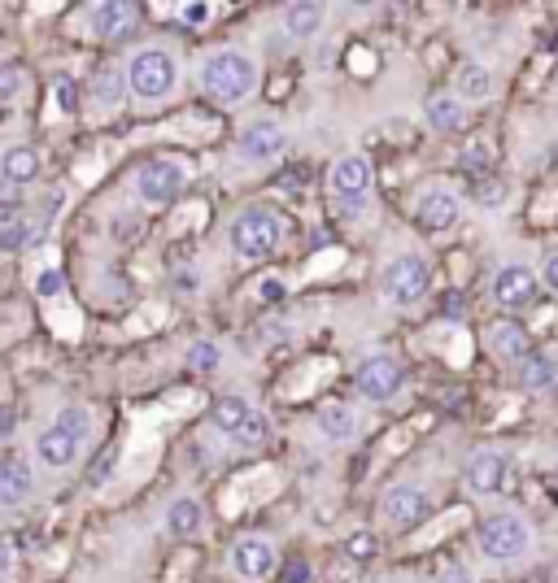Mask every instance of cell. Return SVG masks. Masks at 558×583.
Listing matches in <instances>:
<instances>
[{
    "label": "cell",
    "mask_w": 558,
    "mask_h": 583,
    "mask_svg": "<svg viewBox=\"0 0 558 583\" xmlns=\"http://www.w3.org/2000/svg\"><path fill=\"white\" fill-rule=\"evenodd\" d=\"M201 87H205L210 100H218V105H240V100H249L253 87H258V66H253V57H245L240 48H223V52L205 57V66H201Z\"/></svg>",
    "instance_id": "obj_1"
},
{
    "label": "cell",
    "mask_w": 558,
    "mask_h": 583,
    "mask_svg": "<svg viewBox=\"0 0 558 583\" xmlns=\"http://www.w3.org/2000/svg\"><path fill=\"white\" fill-rule=\"evenodd\" d=\"M179 83V66L166 48H140L131 61H127V92L144 105L153 100H166Z\"/></svg>",
    "instance_id": "obj_2"
},
{
    "label": "cell",
    "mask_w": 558,
    "mask_h": 583,
    "mask_svg": "<svg viewBox=\"0 0 558 583\" xmlns=\"http://www.w3.org/2000/svg\"><path fill=\"white\" fill-rule=\"evenodd\" d=\"M280 236H284L280 218H275L271 210H262V205H249V210H240V214L231 218V227H227L231 253H236V258H245V262L271 258V253H275V245H280Z\"/></svg>",
    "instance_id": "obj_3"
},
{
    "label": "cell",
    "mask_w": 558,
    "mask_h": 583,
    "mask_svg": "<svg viewBox=\"0 0 558 583\" xmlns=\"http://www.w3.org/2000/svg\"><path fill=\"white\" fill-rule=\"evenodd\" d=\"M533 549V532L515 514H494L480 523V554L489 562H520Z\"/></svg>",
    "instance_id": "obj_4"
},
{
    "label": "cell",
    "mask_w": 558,
    "mask_h": 583,
    "mask_svg": "<svg viewBox=\"0 0 558 583\" xmlns=\"http://www.w3.org/2000/svg\"><path fill=\"white\" fill-rule=\"evenodd\" d=\"M183 183H188V166L175 162V157H153V162H144V166L135 170V192H140V201H149V205L175 201V197L183 192Z\"/></svg>",
    "instance_id": "obj_5"
},
{
    "label": "cell",
    "mask_w": 558,
    "mask_h": 583,
    "mask_svg": "<svg viewBox=\"0 0 558 583\" xmlns=\"http://www.w3.org/2000/svg\"><path fill=\"white\" fill-rule=\"evenodd\" d=\"M432 288V271L424 258H397L389 271H384V291L397 300V305H419Z\"/></svg>",
    "instance_id": "obj_6"
},
{
    "label": "cell",
    "mask_w": 558,
    "mask_h": 583,
    "mask_svg": "<svg viewBox=\"0 0 558 583\" xmlns=\"http://www.w3.org/2000/svg\"><path fill=\"white\" fill-rule=\"evenodd\" d=\"M236 148H240L245 162L266 166V162H280V157H284V148H288V131L275 127V122H249V127L240 131Z\"/></svg>",
    "instance_id": "obj_7"
},
{
    "label": "cell",
    "mask_w": 558,
    "mask_h": 583,
    "mask_svg": "<svg viewBox=\"0 0 558 583\" xmlns=\"http://www.w3.org/2000/svg\"><path fill=\"white\" fill-rule=\"evenodd\" d=\"M367 188H371V162H367V157H341V162L332 166V192L345 201L349 214L363 210Z\"/></svg>",
    "instance_id": "obj_8"
},
{
    "label": "cell",
    "mask_w": 558,
    "mask_h": 583,
    "mask_svg": "<svg viewBox=\"0 0 558 583\" xmlns=\"http://www.w3.org/2000/svg\"><path fill=\"white\" fill-rule=\"evenodd\" d=\"M402 383H406V370L393 357H367L358 366V392L367 401H389V396H397Z\"/></svg>",
    "instance_id": "obj_9"
},
{
    "label": "cell",
    "mask_w": 558,
    "mask_h": 583,
    "mask_svg": "<svg viewBox=\"0 0 558 583\" xmlns=\"http://www.w3.org/2000/svg\"><path fill=\"white\" fill-rule=\"evenodd\" d=\"M227 562H231V571H236L240 580L258 583L275 571V549H271L266 536H240V540L231 545V558H227Z\"/></svg>",
    "instance_id": "obj_10"
},
{
    "label": "cell",
    "mask_w": 558,
    "mask_h": 583,
    "mask_svg": "<svg viewBox=\"0 0 558 583\" xmlns=\"http://www.w3.org/2000/svg\"><path fill=\"white\" fill-rule=\"evenodd\" d=\"M35 492L31 462L17 449H0V505H22Z\"/></svg>",
    "instance_id": "obj_11"
},
{
    "label": "cell",
    "mask_w": 558,
    "mask_h": 583,
    "mask_svg": "<svg viewBox=\"0 0 558 583\" xmlns=\"http://www.w3.org/2000/svg\"><path fill=\"white\" fill-rule=\"evenodd\" d=\"M463 479H467V488H472L476 497H489V492H498V488L507 484V457H502L498 449H476V453L467 457Z\"/></svg>",
    "instance_id": "obj_12"
},
{
    "label": "cell",
    "mask_w": 558,
    "mask_h": 583,
    "mask_svg": "<svg viewBox=\"0 0 558 583\" xmlns=\"http://www.w3.org/2000/svg\"><path fill=\"white\" fill-rule=\"evenodd\" d=\"M384 519L397 527V532H411V527H419L424 519H428V497L419 492V488H389V497H384Z\"/></svg>",
    "instance_id": "obj_13"
},
{
    "label": "cell",
    "mask_w": 558,
    "mask_h": 583,
    "mask_svg": "<svg viewBox=\"0 0 558 583\" xmlns=\"http://www.w3.org/2000/svg\"><path fill=\"white\" fill-rule=\"evenodd\" d=\"M87 26H92L96 39H122V35H131V26H135V4H122V0L92 4V9H87Z\"/></svg>",
    "instance_id": "obj_14"
},
{
    "label": "cell",
    "mask_w": 558,
    "mask_h": 583,
    "mask_svg": "<svg viewBox=\"0 0 558 583\" xmlns=\"http://www.w3.org/2000/svg\"><path fill=\"white\" fill-rule=\"evenodd\" d=\"M494 300L507 305V309L533 305V300H537V275H533L529 266H507V271H498V279H494Z\"/></svg>",
    "instance_id": "obj_15"
},
{
    "label": "cell",
    "mask_w": 558,
    "mask_h": 583,
    "mask_svg": "<svg viewBox=\"0 0 558 583\" xmlns=\"http://www.w3.org/2000/svg\"><path fill=\"white\" fill-rule=\"evenodd\" d=\"M415 218H419V227H424L428 236L450 231V227L459 223V197H454V192H446V188H432V192L419 201Z\"/></svg>",
    "instance_id": "obj_16"
},
{
    "label": "cell",
    "mask_w": 558,
    "mask_h": 583,
    "mask_svg": "<svg viewBox=\"0 0 558 583\" xmlns=\"http://www.w3.org/2000/svg\"><path fill=\"white\" fill-rule=\"evenodd\" d=\"M0 179H4L9 188L35 183V179H39V153H35L31 144H9V148L0 153Z\"/></svg>",
    "instance_id": "obj_17"
},
{
    "label": "cell",
    "mask_w": 558,
    "mask_h": 583,
    "mask_svg": "<svg viewBox=\"0 0 558 583\" xmlns=\"http://www.w3.org/2000/svg\"><path fill=\"white\" fill-rule=\"evenodd\" d=\"M79 440H70L61 427H44L39 431V440H35V457L44 462V466H52V471H66L74 457H79Z\"/></svg>",
    "instance_id": "obj_18"
},
{
    "label": "cell",
    "mask_w": 558,
    "mask_h": 583,
    "mask_svg": "<svg viewBox=\"0 0 558 583\" xmlns=\"http://www.w3.org/2000/svg\"><path fill=\"white\" fill-rule=\"evenodd\" d=\"M323 17H328V9H323V4H310V0L284 4V13H280V22H284V31H288L293 39H314V35L323 31Z\"/></svg>",
    "instance_id": "obj_19"
},
{
    "label": "cell",
    "mask_w": 558,
    "mask_h": 583,
    "mask_svg": "<svg viewBox=\"0 0 558 583\" xmlns=\"http://www.w3.org/2000/svg\"><path fill=\"white\" fill-rule=\"evenodd\" d=\"M515 366H520V383L529 392H550V388H558V357H550V353H524Z\"/></svg>",
    "instance_id": "obj_20"
},
{
    "label": "cell",
    "mask_w": 558,
    "mask_h": 583,
    "mask_svg": "<svg viewBox=\"0 0 558 583\" xmlns=\"http://www.w3.org/2000/svg\"><path fill=\"white\" fill-rule=\"evenodd\" d=\"M319 431H323L328 440L345 444V440H354V431H358V414H354L345 401H328V405L319 409Z\"/></svg>",
    "instance_id": "obj_21"
},
{
    "label": "cell",
    "mask_w": 558,
    "mask_h": 583,
    "mask_svg": "<svg viewBox=\"0 0 558 583\" xmlns=\"http://www.w3.org/2000/svg\"><path fill=\"white\" fill-rule=\"evenodd\" d=\"M201 523H205V510H201L197 497H179V501H170V510H166V532H170V536L188 540V536L201 532Z\"/></svg>",
    "instance_id": "obj_22"
},
{
    "label": "cell",
    "mask_w": 558,
    "mask_h": 583,
    "mask_svg": "<svg viewBox=\"0 0 558 583\" xmlns=\"http://www.w3.org/2000/svg\"><path fill=\"white\" fill-rule=\"evenodd\" d=\"M428 122H432L437 131H463V127H467V105H463L454 92H437V96L428 100Z\"/></svg>",
    "instance_id": "obj_23"
},
{
    "label": "cell",
    "mask_w": 558,
    "mask_h": 583,
    "mask_svg": "<svg viewBox=\"0 0 558 583\" xmlns=\"http://www.w3.org/2000/svg\"><path fill=\"white\" fill-rule=\"evenodd\" d=\"M489 344H494V353H498L502 361H520L524 353H533V348H529V331H524L520 322H498L494 335H489Z\"/></svg>",
    "instance_id": "obj_24"
},
{
    "label": "cell",
    "mask_w": 558,
    "mask_h": 583,
    "mask_svg": "<svg viewBox=\"0 0 558 583\" xmlns=\"http://www.w3.org/2000/svg\"><path fill=\"white\" fill-rule=\"evenodd\" d=\"M253 414V405L245 401V396H223V401H214V409H210V423L218 427V431H227V436H236L240 427H245V418Z\"/></svg>",
    "instance_id": "obj_25"
},
{
    "label": "cell",
    "mask_w": 558,
    "mask_h": 583,
    "mask_svg": "<svg viewBox=\"0 0 558 583\" xmlns=\"http://www.w3.org/2000/svg\"><path fill=\"white\" fill-rule=\"evenodd\" d=\"M485 96H494V74L485 66H463L459 70V100L467 105V100H485Z\"/></svg>",
    "instance_id": "obj_26"
},
{
    "label": "cell",
    "mask_w": 558,
    "mask_h": 583,
    "mask_svg": "<svg viewBox=\"0 0 558 583\" xmlns=\"http://www.w3.org/2000/svg\"><path fill=\"white\" fill-rule=\"evenodd\" d=\"M87 96H92L96 109H114V105H122V74H118V70H100V74L92 79Z\"/></svg>",
    "instance_id": "obj_27"
},
{
    "label": "cell",
    "mask_w": 558,
    "mask_h": 583,
    "mask_svg": "<svg viewBox=\"0 0 558 583\" xmlns=\"http://www.w3.org/2000/svg\"><path fill=\"white\" fill-rule=\"evenodd\" d=\"M26 245H31V223H26L17 210L0 214V253H17V249H26Z\"/></svg>",
    "instance_id": "obj_28"
},
{
    "label": "cell",
    "mask_w": 558,
    "mask_h": 583,
    "mask_svg": "<svg viewBox=\"0 0 558 583\" xmlns=\"http://www.w3.org/2000/svg\"><path fill=\"white\" fill-rule=\"evenodd\" d=\"M52 427H61L70 440H87V431H92V409L87 405H61V414H57V423Z\"/></svg>",
    "instance_id": "obj_29"
},
{
    "label": "cell",
    "mask_w": 558,
    "mask_h": 583,
    "mask_svg": "<svg viewBox=\"0 0 558 583\" xmlns=\"http://www.w3.org/2000/svg\"><path fill=\"white\" fill-rule=\"evenodd\" d=\"M22 87H26V70L22 66H0V105L22 100Z\"/></svg>",
    "instance_id": "obj_30"
},
{
    "label": "cell",
    "mask_w": 558,
    "mask_h": 583,
    "mask_svg": "<svg viewBox=\"0 0 558 583\" xmlns=\"http://www.w3.org/2000/svg\"><path fill=\"white\" fill-rule=\"evenodd\" d=\"M266 436H271V427H266V418L253 409V414L245 418V427L236 431V444H245V449H258V444H266Z\"/></svg>",
    "instance_id": "obj_31"
},
{
    "label": "cell",
    "mask_w": 558,
    "mask_h": 583,
    "mask_svg": "<svg viewBox=\"0 0 558 583\" xmlns=\"http://www.w3.org/2000/svg\"><path fill=\"white\" fill-rule=\"evenodd\" d=\"M218 361H223V353H218V344H210V340H201V344L188 348V366H192V370H218Z\"/></svg>",
    "instance_id": "obj_32"
},
{
    "label": "cell",
    "mask_w": 558,
    "mask_h": 583,
    "mask_svg": "<svg viewBox=\"0 0 558 583\" xmlns=\"http://www.w3.org/2000/svg\"><path fill=\"white\" fill-rule=\"evenodd\" d=\"M52 92H57V109H61V114H74V109H79V83H74L70 74H57V79H52Z\"/></svg>",
    "instance_id": "obj_33"
},
{
    "label": "cell",
    "mask_w": 558,
    "mask_h": 583,
    "mask_svg": "<svg viewBox=\"0 0 558 583\" xmlns=\"http://www.w3.org/2000/svg\"><path fill=\"white\" fill-rule=\"evenodd\" d=\"M349 558H358V562H371V558H376V536H371V532H358V536H349Z\"/></svg>",
    "instance_id": "obj_34"
},
{
    "label": "cell",
    "mask_w": 558,
    "mask_h": 583,
    "mask_svg": "<svg viewBox=\"0 0 558 583\" xmlns=\"http://www.w3.org/2000/svg\"><path fill=\"white\" fill-rule=\"evenodd\" d=\"M35 291H39V296H61V291H66V275H61V271H44V275L35 279Z\"/></svg>",
    "instance_id": "obj_35"
},
{
    "label": "cell",
    "mask_w": 558,
    "mask_h": 583,
    "mask_svg": "<svg viewBox=\"0 0 558 583\" xmlns=\"http://www.w3.org/2000/svg\"><path fill=\"white\" fill-rule=\"evenodd\" d=\"M114 462H118V449H109L96 466H92V488H100V484H109V475H114Z\"/></svg>",
    "instance_id": "obj_36"
},
{
    "label": "cell",
    "mask_w": 558,
    "mask_h": 583,
    "mask_svg": "<svg viewBox=\"0 0 558 583\" xmlns=\"http://www.w3.org/2000/svg\"><path fill=\"white\" fill-rule=\"evenodd\" d=\"M179 17H183L188 26H201V22L210 17V4H183V9H179Z\"/></svg>",
    "instance_id": "obj_37"
},
{
    "label": "cell",
    "mask_w": 558,
    "mask_h": 583,
    "mask_svg": "<svg viewBox=\"0 0 558 583\" xmlns=\"http://www.w3.org/2000/svg\"><path fill=\"white\" fill-rule=\"evenodd\" d=\"M542 284L558 291V253H550V258H546V266H542Z\"/></svg>",
    "instance_id": "obj_38"
},
{
    "label": "cell",
    "mask_w": 558,
    "mask_h": 583,
    "mask_svg": "<svg viewBox=\"0 0 558 583\" xmlns=\"http://www.w3.org/2000/svg\"><path fill=\"white\" fill-rule=\"evenodd\" d=\"M437 583H476L467 575V567H450V571H441V580Z\"/></svg>",
    "instance_id": "obj_39"
},
{
    "label": "cell",
    "mask_w": 558,
    "mask_h": 583,
    "mask_svg": "<svg viewBox=\"0 0 558 583\" xmlns=\"http://www.w3.org/2000/svg\"><path fill=\"white\" fill-rule=\"evenodd\" d=\"M502 201H507V197H502V188H498V183H494V188H485V192H480V205H485V210H489V205H494V210H498V205H502Z\"/></svg>",
    "instance_id": "obj_40"
},
{
    "label": "cell",
    "mask_w": 558,
    "mask_h": 583,
    "mask_svg": "<svg viewBox=\"0 0 558 583\" xmlns=\"http://www.w3.org/2000/svg\"><path fill=\"white\" fill-rule=\"evenodd\" d=\"M9 567H13V545L0 536V575H9Z\"/></svg>",
    "instance_id": "obj_41"
},
{
    "label": "cell",
    "mask_w": 558,
    "mask_h": 583,
    "mask_svg": "<svg viewBox=\"0 0 558 583\" xmlns=\"http://www.w3.org/2000/svg\"><path fill=\"white\" fill-rule=\"evenodd\" d=\"M284 583H306V562H293V567H288V580Z\"/></svg>",
    "instance_id": "obj_42"
},
{
    "label": "cell",
    "mask_w": 558,
    "mask_h": 583,
    "mask_svg": "<svg viewBox=\"0 0 558 583\" xmlns=\"http://www.w3.org/2000/svg\"><path fill=\"white\" fill-rule=\"evenodd\" d=\"M550 153H555V162H558V144H555V148H550Z\"/></svg>",
    "instance_id": "obj_43"
}]
</instances>
